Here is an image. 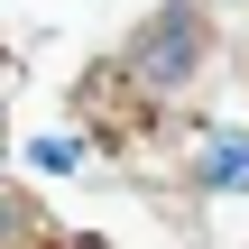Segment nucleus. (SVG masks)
<instances>
[{"instance_id": "obj_6", "label": "nucleus", "mask_w": 249, "mask_h": 249, "mask_svg": "<svg viewBox=\"0 0 249 249\" xmlns=\"http://www.w3.org/2000/svg\"><path fill=\"white\" fill-rule=\"evenodd\" d=\"M46 249H102V240H46Z\"/></svg>"}, {"instance_id": "obj_1", "label": "nucleus", "mask_w": 249, "mask_h": 249, "mask_svg": "<svg viewBox=\"0 0 249 249\" xmlns=\"http://www.w3.org/2000/svg\"><path fill=\"white\" fill-rule=\"evenodd\" d=\"M203 55H213V37H203V0H166L139 37H129V55H120V74L157 102V92H185L194 74H203Z\"/></svg>"}, {"instance_id": "obj_3", "label": "nucleus", "mask_w": 249, "mask_h": 249, "mask_svg": "<svg viewBox=\"0 0 249 249\" xmlns=\"http://www.w3.org/2000/svg\"><path fill=\"white\" fill-rule=\"evenodd\" d=\"M194 185H213V194H249V139H240V129H203V166H194Z\"/></svg>"}, {"instance_id": "obj_5", "label": "nucleus", "mask_w": 249, "mask_h": 249, "mask_svg": "<svg viewBox=\"0 0 249 249\" xmlns=\"http://www.w3.org/2000/svg\"><path fill=\"white\" fill-rule=\"evenodd\" d=\"M37 166H46V176H65V166H83V139H37Z\"/></svg>"}, {"instance_id": "obj_4", "label": "nucleus", "mask_w": 249, "mask_h": 249, "mask_svg": "<svg viewBox=\"0 0 249 249\" xmlns=\"http://www.w3.org/2000/svg\"><path fill=\"white\" fill-rule=\"evenodd\" d=\"M0 249H46L37 203H28V194H9V185H0Z\"/></svg>"}, {"instance_id": "obj_2", "label": "nucleus", "mask_w": 249, "mask_h": 249, "mask_svg": "<svg viewBox=\"0 0 249 249\" xmlns=\"http://www.w3.org/2000/svg\"><path fill=\"white\" fill-rule=\"evenodd\" d=\"M83 111H92V139H111V148H129V139L148 129V92H139L120 65H92V74H83Z\"/></svg>"}]
</instances>
